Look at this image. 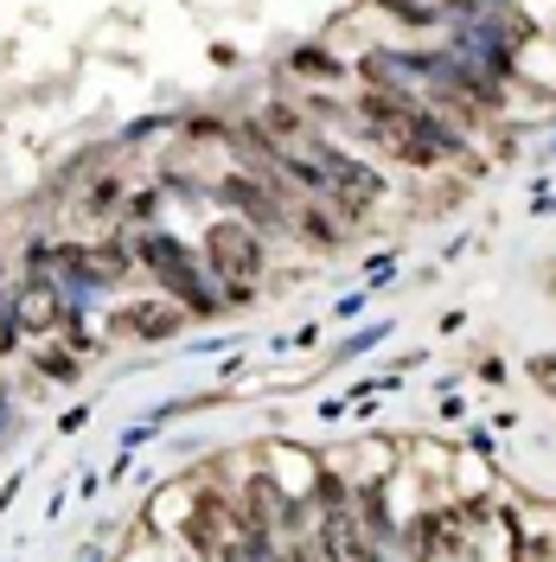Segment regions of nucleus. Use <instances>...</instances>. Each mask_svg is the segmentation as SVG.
Masks as SVG:
<instances>
[{"instance_id": "nucleus-1", "label": "nucleus", "mask_w": 556, "mask_h": 562, "mask_svg": "<svg viewBox=\"0 0 556 562\" xmlns=\"http://www.w3.org/2000/svg\"><path fill=\"white\" fill-rule=\"evenodd\" d=\"M205 256H212V268L230 282V300L250 295V282H257V268H262L257 230H250V225H212V230H205Z\"/></svg>"}, {"instance_id": "nucleus-3", "label": "nucleus", "mask_w": 556, "mask_h": 562, "mask_svg": "<svg viewBox=\"0 0 556 562\" xmlns=\"http://www.w3.org/2000/svg\"><path fill=\"white\" fill-rule=\"evenodd\" d=\"M13 320H20L26 333H45V326H58V320H65V307H58V295H52L45 282H33V288L20 295V307H13Z\"/></svg>"}, {"instance_id": "nucleus-7", "label": "nucleus", "mask_w": 556, "mask_h": 562, "mask_svg": "<svg viewBox=\"0 0 556 562\" xmlns=\"http://www.w3.org/2000/svg\"><path fill=\"white\" fill-rule=\"evenodd\" d=\"M77 371H83V365H77V358L65 352V345H45V352H38V377H58V383H77Z\"/></svg>"}, {"instance_id": "nucleus-2", "label": "nucleus", "mask_w": 556, "mask_h": 562, "mask_svg": "<svg viewBox=\"0 0 556 562\" xmlns=\"http://www.w3.org/2000/svg\"><path fill=\"white\" fill-rule=\"evenodd\" d=\"M141 263H148L154 275L173 288V295H185L192 307H205V313H212V295H205V282L185 268V250H180V243H167V237H148V243H141Z\"/></svg>"}, {"instance_id": "nucleus-9", "label": "nucleus", "mask_w": 556, "mask_h": 562, "mask_svg": "<svg viewBox=\"0 0 556 562\" xmlns=\"http://www.w3.org/2000/svg\"><path fill=\"white\" fill-rule=\"evenodd\" d=\"M300 230H307V237H320V243H339V225H327V218H314V211L300 218Z\"/></svg>"}, {"instance_id": "nucleus-4", "label": "nucleus", "mask_w": 556, "mask_h": 562, "mask_svg": "<svg viewBox=\"0 0 556 562\" xmlns=\"http://www.w3.org/2000/svg\"><path fill=\"white\" fill-rule=\"evenodd\" d=\"M128 313H135V320H128V326H135V333H148V339H167V333H180V307H173V300H141V307H128Z\"/></svg>"}, {"instance_id": "nucleus-5", "label": "nucleus", "mask_w": 556, "mask_h": 562, "mask_svg": "<svg viewBox=\"0 0 556 562\" xmlns=\"http://www.w3.org/2000/svg\"><path fill=\"white\" fill-rule=\"evenodd\" d=\"M327 550H333L339 562H365V537H359V518H327Z\"/></svg>"}, {"instance_id": "nucleus-6", "label": "nucleus", "mask_w": 556, "mask_h": 562, "mask_svg": "<svg viewBox=\"0 0 556 562\" xmlns=\"http://www.w3.org/2000/svg\"><path fill=\"white\" fill-rule=\"evenodd\" d=\"M218 518H224V505L218 498H198V505H192V543H198V550H212V543H218Z\"/></svg>"}, {"instance_id": "nucleus-8", "label": "nucleus", "mask_w": 556, "mask_h": 562, "mask_svg": "<svg viewBox=\"0 0 556 562\" xmlns=\"http://www.w3.org/2000/svg\"><path fill=\"white\" fill-rule=\"evenodd\" d=\"M295 71L300 77H339L345 65H339V58H327L320 45H300V51H295Z\"/></svg>"}]
</instances>
